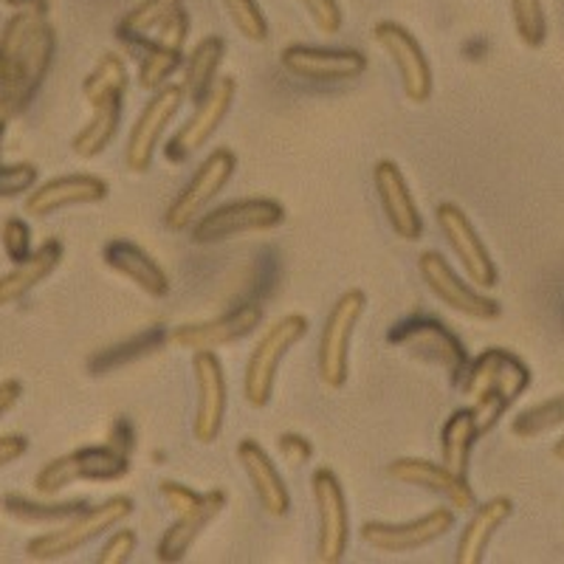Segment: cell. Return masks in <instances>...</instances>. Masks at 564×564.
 <instances>
[{"mask_svg":"<svg viewBox=\"0 0 564 564\" xmlns=\"http://www.w3.org/2000/svg\"><path fill=\"white\" fill-rule=\"evenodd\" d=\"M372 40L390 54L395 63L398 74H401V85L410 102L423 105L432 97V65L423 54L421 43L412 37L410 29H404L395 20H379L372 26Z\"/></svg>","mask_w":564,"mask_h":564,"instance_id":"obj_14","label":"cell"},{"mask_svg":"<svg viewBox=\"0 0 564 564\" xmlns=\"http://www.w3.org/2000/svg\"><path fill=\"white\" fill-rule=\"evenodd\" d=\"M564 423V398H553V401H545V404H536L531 410L520 412V415L513 417L511 432L517 437H536L542 432L553 430Z\"/></svg>","mask_w":564,"mask_h":564,"instance_id":"obj_37","label":"cell"},{"mask_svg":"<svg viewBox=\"0 0 564 564\" xmlns=\"http://www.w3.org/2000/svg\"><path fill=\"white\" fill-rule=\"evenodd\" d=\"M282 68L305 83H347L367 70V57L359 48H322V45L291 43L280 54Z\"/></svg>","mask_w":564,"mask_h":564,"instance_id":"obj_13","label":"cell"},{"mask_svg":"<svg viewBox=\"0 0 564 564\" xmlns=\"http://www.w3.org/2000/svg\"><path fill=\"white\" fill-rule=\"evenodd\" d=\"M311 491H314L316 522H319L316 562L339 564L347 553V542H350V513H347L345 488L330 468H316L311 477Z\"/></svg>","mask_w":564,"mask_h":564,"instance_id":"obj_9","label":"cell"},{"mask_svg":"<svg viewBox=\"0 0 564 564\" xmlns=\"http://www.w3.org/2000/svg\"><path fill=\"white\" fill-rule=\"evenodd\" d=\"M231 26L238 29L249 43H265L269 40V23L257 0H224Z\"/></svg>","mask_w":564,"mask_h":564,"instance_id":"obj_38","label":"cell"},{"mask_svg":"<svg viewBox=\"0 0 564 564\" xmlns=\"http://www.w3.org/2000/svg\"><path fill=\"white\" fill-rule=\"evenodd\" d=\"M238 463L243 466L246 477H249L251 488L257 494V502L263 508L269 517H276L282 520L285 513L291 511V494L282 482V475L276 471L274 460L269 457V452L254 441V437H243L238 443Z\"/></svg>","mask_w":564,"mask_h":564,"instance_id":"obj_25","label":"cell"},{"mask_svg":"<svg viewBox=\"0 0 564 564\" xmlns=\"http://www.w3.org/2000/svg\"><path fill=\"white\" fill-rule=\"evenodd\" d=\"M285 224V206L271 198H240L204 212L189 229V240L195 246H215L224 240L271 231Z\"/></svg>","mask_w":564,"mask_h":564,"instance_id":"obj_6","label":"cell"},{"mask_svg":"<svg viewBox=\"0 0 564 564\" xmlns=\"http://www.w3.org/2000/svg\"><path fill=\"white\" fill-rule=\"evenodd\" d=\"M37 186V167L29 161L20 164H0V198H20Z\"/></svg>","mask_w":564,"mask_h":564,"instance_id":"obj_39","label":"cell"},{"mask_svg":"<svg viewBox=\"0 0 564 564\" xmlns=\"http://www.w3.org/2000/svg\"><path fill=\"white\" fill-rule=\"evenodd\" d=\"M135 545H139V536L130 528H119L113 531V536L108 539L99 551L97 562L99 564H124L135 553Z\"/></svg>","mask_w":564,"mask_h":564,"instance_id":"obj_43","label":"cell"},{"mask_svg":"<svg viewBox=\"0 0 564 564\" xmlns=\"http://www.w3.org/2000/svg\"><path fill=\"white\" fill-rule=\"evenodd\" d=\"M435 220L437 226H441L443 238H446L449 249L455 251V257L460 260L468 280L475 282L477 289H494V285H497V265H494L486 243H482V238L477 235L475 224L468 220L466 212L457 204H452V200H443V204L435 206Z\"/></svg>","mask_w":564,"mask_h":564,"instance_id":"obj_15","label":"cell"},{"mask_svg":"<svg viewBox=\"0 0 564 564\" xmlns=\"http://www.w3.org/2000/svg\"><path fill=\"white\" fill-rule=\"evenodd\" d=\"M308 319L302 314H285L260 336V341L251 350L249 361H246L243 395L249 401V406H254V410L269 406L271 395H274L276 372H280L282 359H285V352L291 347L300 345L308 336Z\"/></svg>","mask_w":564,"mask_h":564,"instance_id":"obj_3","label":"cell"},{"mask_svg":"<svg viewBox=\"0 0 564 564\" xmlns=\"http://www.w3.org/2000/svg\"><path fill=\"white\" fill-rule=\"evenodd\" d=\"M181 63H184V52H178V48H167V45L155 43V40H148L139 63V88L144 90L164 88L167 79L181 68Z\"/></svg>","mask_w":564,"mask_h":564,"instance_id":"obj_35","label":"cell"},{"mask_svg":"<svg viewBox=\"0 0 564 564\" xmlns=\"http://www.w3.org/2000/svg\"><path fill=\"white\" fill-rule=\"evenodd\" d=\"M511 18L522 43L531 45V48H539L545 43L547 18L542 0H511Z\"/></svg>","mask_w":564,"mask_h":564,"instance_id":"obj_36","label":"cell"},{"mask_svg":"<svg viewBox=\"0 0 564 564\" xmlns=\"http://www.w3.org/2000/svg\"><path fill=\"white\" fill-rule=\"evenodd\" d=\"M189 26H193V23H189V14H186L184 7H181L178 12L170 14V18L155 29L153 37L148 40H155V43L167 45V48H178V52H184L186 37H189Z\"/></svg>","mask_w":564,"mask_h":564,"instance_id":"obj_42","label":"cell"},{"mask_svg":"<svg viewBox=\"0 0 564 564\" xmlns=\"http://www.w3.org/2000/svg\"><path fill=\"white\" fill-rule=\"evenodd\" d=\"M110 186L108 181L97 178V175L77 173L63 175V178H52L45 184L34 186L26 195V215L32 218H48L54 212L68 209V206H85V204H102L108 198Z\"/></svg>","mask_w":564,"mask_h":564,"instance_id":"obj_22","label":"cell"},{"mask_svg":"<svg viewBox=\"0 0 564 564\" xmlns=\"http://www.w3.org/2000/svg\"><path fill=\"white\" fill-rule=\"evenodd\" d=\"M553 455H556L558 460H564V435H562V441L556 443V449H553Z\"/></svg>","mask_w":564,"mask_h":564,"instance_id":"obj_48","label":"cell"},{"mask_svg":"<svg viewBox=\"0 0 564 564\" xmlns=\"http://www.w3.org/2000/svg\"><path fill=\"white\" fill-rule=\"evenodd\" d=\"M63 263V243L59 240H45L43 246L32 251L23 263H14L9 274L0 276V308H7L12 302L23 300L32 289H37L40 282L57 271Z\"/></svg>","mask_w":564,"mask_h":564,"instance_id":"obj_26","label":"cell"},{"mask_svg":"<svg viewBox=\"0 0 564 564\" xmlns=\"http://www.w3.org/2000/svg\"><path fill=\"white\" fill-rule=\"evenodd\" d=\"M235 170H238V155L231 153L229 148L212 150L198 164L189 184L167 206V212H164V226L170 231H184L186 226H193L204 215L209 200L218 193H224L226 184L235 178Z\"/></svg>","mask_w":564,"mask_h":564,"instance_id":"obj_8","label":"cell"},{"mask_svg":"<svg viewBox=\"0 0 564 564\" xmlns=\"http://www.w3.org/2000/svg\"><path fill=\"white\" fill-rule=\"evenodd\" d=\"M0 243L12 263H23L32 254V229L23 218H9L0 229Z\"/></svg>","mask_w":564,"mask_h":564,"instance_id":"obj_41","label":"cell"},{"mask_svg":"<svg viewBox=\"0 0 564 564\" xmlns=\"http://www.w3.org/2000/svg\"><path fill=\"white\" fill-rule=\"evenodd\" d=\"M480 437L471 410H457L446 417L441 432V455L443 466L452 468L455 475L468 477V457L475 449V441Z\"/></svg>","mask_w":564,"mask_h":564,"instance_id":"obj_30","label":"cell"},{"mask_svg":"<svg viewBox=\"0 0 564 564\" xmlns=\"http://www.w3.org/2000/svg\"><path fill=\"white\" fill-rule=\"evenodd\" d=\"M367 296L365 291L350 289L334 302L327 314L325 327L319 336V350H316V367H319V381L330 390H341L350 370V339L352 330L365 316Z\"/></svg>","mask_w":564,"mask_h":564,"instance_id":"obj_7","label":"cell"},{"mask_svg":"<svg viewBox=\"0 0 564 564\" xmlns=\"http://www.w3.org/2000/svg\"><path fill=\"white\" fill-rule=\"evenodd\" d=\"M88 502L74 500V502H43V500H29L23 494H7L3 497V511L14 517L18 522H29V525H63L70 517H77L85 511Z\"/></svg>","mask_w":564,"mask_h":564,"instance_id":"obj_33","label":"cell"},{"mask_svg":"<svg viewBox=\"0 0 564 564\" xmlns=\"http://www.w3.org/2000/svg\"><path fill=\"white\" fill-rule=\"evenodd\" d=\"M417 271H421L426 289L443 302L449 305L457 314L468 316V319H497L502 314L500 302L491 300V296L482 294L480 289H471L463 276H457V271L452 269L449 260L437 251H423L417 257Z\"/></svg>","mask_w":564,"mask_h":564,"instance_id":"obj_12","label":"cell"},{"mask_svg":"<svg viewBox=\"0 0 564 564\" xmlns=\"http://www.w3.org/2000/svg\"><path fill=\"white\" fill-rule=\"evenodd\" d=\"M130 513H133V500L124 497V494L110 497V500L99 502V506H88L77 517H70L68 522H63L57 531L34 536L26 545V556L32 562H54V558L70 556V553H77L79 547H85L88 542L102 536V533L122 525Z\"/></svg>","mask_w":564,"mask_h":564,"instance_id":"obj_2","label":"cell"},{"mask_svg":"<svg viewBox=\"0 0 564 564\" xmlns=\"http://www.w3.org/2000/svg\"><path fill=\"white\" fill-rule=\"evenodd\" d=\"M226 508V491L220 488H212L200 497L198 506L186 508L178 513V520L170 525V531H164V536L159 539V547H155V558L164 564H178L184 562L186 553L193 551L195 539L218 520L220 511Z\"/></svg>","mask_w":564,"mask_h":564,"instance_id":"obj_23","label":"cell"},{"mask_svg":"<svg viewBox=\"0 0 564 564\" xmlns=\"http://www.w3.org/2000/svg\"><path fill=\"white\" fill-rule=\"evenodd\" d=\"M159 494H161V497H164V502H167V506L173 508L175 513H181V511H186V508L198 506L200 497H204V494H200V491H193V488L181 486V482H175V480H161Z\"/></svg>","mask_w":564,"mask_h":564,"instance_id":"obj_45","label":"cell"},{"mask_svg":"<svg viewBox=\"0 0 564 564\" xmlns=\"http://www.w3.org/2000/svg\"><path fill=\"white\" fill-rule=\"evenodd\" d=\"M3 130H7V124L0 122V144H3Z\"/></svg>","mask_w":564,"mask_h":564,"instance_id":"obj_49","label":"cell"},{"mask_svg":"<svg viewBox=\"0 0 564 564\" xmlns=\"http://www.w3.org/2000/svg\"><path fill=\"white\" fill-rule=\"evenodd\" d=\"M128 471L130 460L122 449H116L110 443L83 446V449H74L63 457H54L52 463H45L34 477V488H37L40 497H54V494L79 480L113 482L122 480Z\"/></svg>","mask_w":564,"mask_h":564,"instance_id":"obj_4","label":"cell"},{"mask_svg":"<svg viewBox=\"0 0 564 564\" xmlns=\"http://www.w3.org/2000/svg\"><path fill=\"white\" fill-rule=\"evenodd\" d=\"M528 384H531V370L513 352L500 350V347L480 352L463 376V392L471 401L497 398L508 406L528 390Z\"/></svg>","mask_w":564,"mask_h":564,"instance_id":"obj_11","label":"cell"},{"mask_svg":"<svg viewBox=\"0 0 564 564\" xmlns=\"http://www.w3.org/2000/svg\"><path fill=\"white\" fill-rule=\"evenodd\" d=\"M276 446H280L282 460L289 463V466H305V463L314 457V446H311L308 437L296 435V432H285V435H280Z\"/></svg>","mask_w":564,"mask_h":564,"instance_id":"obj_44","label":"cell"},{"mask_svg":"<svg viewBox=\"0 0 564 564\" xmlns=\"http://www.w3.org/2000/svg\"><path fill=\"white\" fill-rule=\"evenodd\" d=\"M119 122H122V105H105V108H94L90 122L70 139V153L77 159H97L110 148V141L119 133Z\"/></svg>","mask_w":564,"mask_h":564,"instance_id":"obj_31","label":"cell"},{"mask_svg":"<svg viewBox=\"0 0 564 564\" xmlns=\"http://www.w3.org/2000/svg\"><path fill=\"white\" fill-rule=\"evenodd\" d=\"M181 7H184V0H141V3H135V7L119 20L116 34L133 45H144L150 32H155V29H159L170 14L178 12Z\"/></svg>","mask_w":564,"mask_h":564,"instance_id":"obj_34","label":"cell"},{"mask_svg":"<svg viewBox=\"0 0 564 564\" xmlns=\"http://www.w3.org/2000/svg\"><path fill=\"white\" fill-rule=\"evenodd\" d=\"M57 37L45 3L18 9L0 34V122L7 124L32 105L52 70Z\"/></svg>","mask_w":564,"mask_h":564,"instance_id":"obj_1","label":"cell"},{"mask_svg":"<svg viewBox=\"0 0 564 564\" xmlns=\"http://www.w3.org/2000/svg\"><path fill=\"white\" fill-rule=\"evenodd\" d=\"M387 341L412 352L415 359L426 361V365L441 367L452 384L463 381L468 370V352L463 341L441 319H432V316H410V319L398 322L387 334Z\"/></svg>","mask_w":564,"mask_h":564,"instance_id":"obj_5","label":"cell"},{"mask_svg":"<svg viewBox=\"0 0 564 564\" xmlns=\"http://www.w3.org/2000/svg\"><path fill=\"white\" fill-rule=\"evenodd\" d=\"M372 184H376V193H379L381 209H384L390 229L401 240H410V243L421 240L423 218L421 212H417L415 198H412L410 184H406L404 173H401L395 161H379L372 167Z\"/></svg>","mask_w":564,"mask_h":564,"instance_id":"obj_21","label":"cell"},{"mask_svg":"<svg viewBox=\"0 0 564 564\" xmlns=\"http://www.w3.org/2000/svg\"><path fill=\"white\" fill-rule=\"evenodd\" d=\"M186 97L181 85H164V88L153 90L150 102L144 105V110L139 113L135 124L130 128L128 148H124V167L130 173L141 175L148 173L150 164L155 159V150L161 144V135L167 130V124L173 122L178 110L184 108Z\"/></svg>","mask_w":564,"mask_h":564,"instance_id":"obj_10","label":"cell"},{"mask_svg":"<svg viewBox=\"0 0 564 564\" xmlns=\"http://www.w3.org/2000/svg\"><path fill=\"white\" fill-rule=\"evenodd\" d=\"M387 475L392 480L404 482V486H417L423 491L437 494L455 511H475L477 508L475 488L468 486V477L455 475L443 463L423 460V457H398V460L390 463Z\"/></svg>","mask_w":564,"mask_h":564,"instance_id":"obj_20","label":"cell"},{"mask_svg":"<svg viewBox=\"0 0 564 564\" xmlns=\"http://www.w3.org/2000/svg\"><path fill=\"white\" fill-rule=\"evenodd\" d=\"M195 387H198V412H195V441L212 446L218 441L226 421V406H229V387H226V372L215 350H200L193 356Z\"/></svg>","mask_w":564,"mask_h":564,"instance_id":"obj_19","label":"cell"},{"mask_svg":"<svg viewBox=\"0 0 564 564\" xmlns=\"http://www.w3.org/2000/svg\"><path fill=\"white\" fill-rule=\"evenodd\" d=\"M164 345H167V334H164V327H150V330L133 336V339L119 341V345L99 350L97 356L88 361V367H90V372H94V376H105V372L116 370V367L144 359V356L161 350Z\"/></svg>","mask_w":564,"mask_h":564,"instance_id":"obj_32","label":"cell"},{"mask_svg":"<svg viewBox=\"0 0 564 564\" xmlns=\"http://www.w3.org/2000/svg\"><path fill=\"white\" fill-rule=\"evenodd\" d=\"M124 90H128V65L119 54H102L83 83V97L90 110L105 108V105H122Z\"/></svg>","mask_w":564,"mask_h":564,"instance_id":"obj_29","label":"cell"},{"mask_svg":"<svg viewBox=\"0 0 564 564\" xmlns=\"http://www.w3.org/2000/svg\"><path fill=\"white\" fill-rule=\"evenodd\" d=\"M235 97H238V83L231 77H220L215 88L200 102H195V113L186 119V124L175 130V135L164 148V155L170 161H186L193 153H198L206 141L215 135V130L224 124Z\"/></svg>","mask_w":564,"mask_h":564,"instance_id":"obj_16","label":"cell"},{"mask_svg":"<svg viewBox=\"0 0 564 564\" xmlns=\"http://www.w3.org/2000/svg\"><path fill=\"white\" fill-rule=\"evenodd\" d=\"M260 322H263V305L243 302L238 308H231L229 314H220L209 322H189V325L175 327L170 334V341L189 352L218 350V347L235 345V341L254 334V327H260Z\"/></svg>","mask_w":564,"mask_h":564,"instance_id":"obj_18","label":"cell"},{"mask_svg":"<svg viewBox=\"0 0 564 564\" xmlns=\"http://www.w3.org/2000/svg\"><path fill=\"white\" fill-rule=\"evenodd\" d=\"M296 3L308 12L314 26L327 37L339 34L341 26H345V12H341L339 0H296Z\"/></svg>","mask_w":564,"mask_h":564,"instance_id":"obj_40","label":"cell"},{"mask_svg":"<svg viewBox=\"0 0 564 564\" xmlns=\"http://www.w3.org/2000/svg\"><path fill=\"white\" fill-rule=\"evenodd\" d=\"M455 528V508H435L412 522H365L361 539L381 553H410L426 547Z\"/></svg>","mask_w":564,"mask_h":564,"instance_id":"obj_17","label":"cell"},{"mask_svg":"<svg viewBox=\"0 0 564 564\" xmlns=\"http://www.w3.org/2000/svg\"><path fill=\"white\" fill-rule=\"evenodd\" d=\"M102 260L110 271L130 280L139 291H144L153 300H164L170 294V276L161 269L159 260L148 249L124 238L108 240L102 249Z\"/></svg>","mask_w":564,"mask_h":564,"instance_id":"obj_24","label":"cell"},{"mask_svg":"<svg viewBox=\"0 0 564 564\" xmlns=\"http://www.w3.org/2000/svg\"><path fill=\"white\" fill-rule=\"evenodd\" d=\"M29 452V441L23 435H0V468L12 466Z\"/></svg>","mask_w":564,"mask_h":564,"instance_id":"obj_46","label":"cell"},{"mask_svg":"<svg viewBox=\"0 0 564 564\" xmlns=\"http://www.w3.org/2000/svg\"><path fill=\"white\" fill-rule=\"evenodd\" d=\"M513 502L508 497H494V500L482 502L475 508L471 520L463 528L460 539H457V564H480L486 556V547L491 542V536L497 533V528L511 517Z\"/></svg>","mask_w":564,"mask_h":564,"instance_id":"obj_27","label":"cell"},{"mask_svg":"<svg viewBox=\"0 0 564 564\" xmlns=\"http://www.w3.org/2000/svg\"><path fill=\"white\" fill-rule=\"evenodd\" d=\"M224 57H226V40L218 37V34L204 37L198 45H195L193 52H189V57H186L184 63V83H181L184 97L189 99V102H200V99L215 88Z\"/></svg>","mask_w":564,"mask_h":564,"instance_id":"obj_28","label":"cell"},{"mask_svg":"<svg viewBox=\"0 0 564 564\" xmlns=\"http://www.w3.org/2000/svg\"><path fill=\"white\" fill-rule=\"evenodd\" d=\"M20 395H23V384H20L18 379L0 381V417L7 415V412L18 404Z\"/></svg>","mask_w":564,"mask_h":564,"instance_id":"obj_47","label":"cell"}]
</instances>
